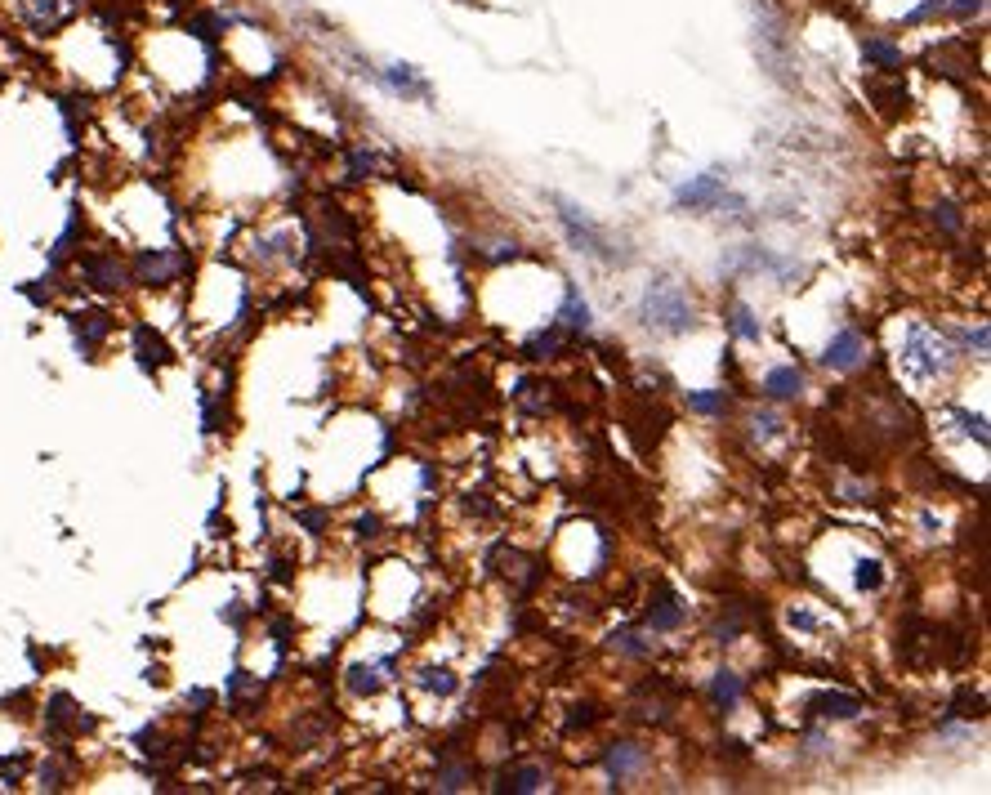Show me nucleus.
<instances>
[{
  "mask_svg": "<svg viewBox=\"0 0 991 795\" xmlns=\"http://www.w3.org/2000/svg\"><path fill=\"white\" fill-rule=\"evenodd\" d=\"M643 322H648V327H661V331H688L692 304H688V295H683V286L670 282V277L652 282L648 295H643Z\"/></svg>",
  "mask_w": 991,
  "mask_h": 795,
  "instance_id": "nucleus-1",
  "label": "nucleus"
},
{
  "mask_svg": "<svg viewBox=\"0 0 991 795\" xmlns=\"http://www.w3.org/2000/svg\"><path fill=\"white\" fill-rule=\"evenodd\" d=\"M902 362H907L916 376H938V371H947V344L938 340L929 327H911V335H907V349H902Z\"/></svg>",
  "mask_w": 991,
  "mask_h": 795,
  "instance_id": "nucleus-2",
  "label": "nucleus"
},
{
  "mask_svg": "<svg viewBox=\"0 0 991 795\" xmlns=\"http://www.w3.org/2000/svg\"><path fill=\"white\" fill-rule=\"evenodd\" d=\"M179 273H188L184 251H139L134 255V277L143 286H170Z\"/></svg>",
  "mask_w": 991,
  "mask_h": 795,
  "instance_id": "nucleus-3",
  "label": "nucleus"
},
{
  "mask_svg": "<svg viewBox=\"0 0 991 795\" xmlns=\"http://www.w3.org/2000/svg\"><path fill=\"white\" fill-rule=\"evenodd\" d=\"M67 14H72L67 0H18V18H23L36 36L59 32V27L67 23Z\"/></svg>",
  "mask_w": 991,
  "mask_h": 795,
  "instance_id": "nucleus-4",
  "label": "nucleus"
},
{
  "mask_svg": "<svg viewBox=\"0 0 991 795\" xmlns=\"http://www.w3.org/2000/svg\"><path fill=\"white\" fill-rule=\"evenodd\" d=\"M72 335H76V349L90 358L94 349H99L103 340H108V331H112V318L103 309H81V313H72Z\"/></svg>",
  "mask_w": 991,
  "mask_h": 795,
  "instance_id": "nucleus-5",
  "label": "nucleus"
},
{
  "mask_svg": "<svg viewBox=\"0 0 991 795\" xmlns=\"http://www.w3.org/2000/svg\"><path fill=\"white\" fill-rule=\"evenodd\" d=\"M558 206H563V210H558V215H563V224H567V233H572V242H581L590 255H603V260H612V251H608V233H603V228H594L590 219H585L576 206H567V201H558Z\"/></svg>",
  "mask_w": 991,
  "mask_h": 795,
  "instance_id": "nucleus-6",
  "label": "nucleus"
},
{
  "mask_svg": "<svg viewBox=\"0 0 991 795\" xmlns=\"http://www.w3.org/2000/svg\"><path fill=\"white\" fill-rule=\"evenodd\" d=\"M862 358H867V340H862L858 331H840L831 344H826V353H822V362L831 371H853Z\"/></svg>",
  "mask_w": 991,
  "mask_h": 795,
  "instance_id": "nucleus-7",
  "label": "nucleus"
},
{
  "mask_svg": "<svg viewBox=\"0 0 991 795\" xmlns=\"http://www.w3.org/2000/svg\"><path fill=\"white\" fill-rule=\"evenodd\" d=\"M81 268H85V282H90L94 291H121V286L130 282L125 264H117L112 255H85Z\"/></svg>",
  "mask_w": 991,
  "mask_h": 795,
  "instance_id": "nucleus-8",
  "label": "nucleus"
},
{
  "mask_svg": "<svg viewBox=\"0 0 991 795\" xmlns=\"http://www.w3.org/2000/svg\"><path fill=\"white\" fill-rule=\"evenodd\" d=\"M724 201V175H697L692 184H683L679 188V206H688V210H710V206H719Z\"/></svg>",
  "mask_w": 991,
  "mask_h": 795,
  "instance_id": "nucleus-9",
  "label": "nucleus"
},
{
  "mask_svg": "<svg viewBox=\"0 0 991 795\" xmlns=\"http://www.w3.org/2000/svg\"><path fill=\"white\" fill-rule=\"evenodd\" d=\"M134 358H139L143 371H161L170 358H175V353H170V344L161 340L152 327H134Z\"/></svg>",
  "mask_w": 991,
  "mask_h": 795,
  "instance_id": "nucleus-10",
  "label": "nucleus"
},
{
  "mask_svg": "<svg viewBox=\"0 0 991 795\" xmlns=\"http://www.w3.org/2000/svg\"><path fill=\"white\" fill-rule=\"evenodd\" d=\"M643 764H648L643 746L617 742V746L608 751V778H612V782H630V778H639V773H643Z\"/></svg>",
  "mask_w": 991,
  "mask_h": 795,
  "instance_id": "nucleus-11",
  "label": "nucleus"
},
{
  "mask_svg": "<svg viewBox=\"0 0 991 795\" xmlns=\"http://www.w3.org/2000/svg\"><path fill=\"white\" fill-rule=\"evenodd\" d=\"M808 706H813V715H822V720H853V715L862 711V702L853 693H817Z\"/></svg>",
  "mask_w": 991,
  "mask_h": 795,
  "instance_id": "nucleus-12",
  "label": "nucleus"
},
{
  "mask_svg": "<svg viewBox=\"0 0 991 795\" xmlns=\"http://www.w3.org/2000/svg\"><path fill=\"white\" fill-rule=\"evenodd\" d=\"M764 394L777 398V402L800 398V394H804V376H800L795 367H773V371L764 376Z\"/></svg>",
  "mask_w": 991,
  "mask_h": 795,
  "instance_id": "nucleus-13",
  "label": "nucleus"
},
{
  "mask_svg": "<svg viewBox=\"0 0 991 795\" xmlns=\"http://www.w3.org/2000/svg\"><path fill=\"white\" fill-rule=\"evenodd\" d=\"M384 670H393V662H375V666L358 662V666H349V688L358 697H375L384 688Z\"/></svg>",
  "mask_w": 991,
  "mask_h": 795,
  "instance_id": "nucleus-14",
  "label": "nucleus"
},
{
  "mask_svg": "<svg viewBox=\"0 0 991 795\" xmlns=\"http://www.w3.org/2000/svg\"><path fill=\"white\" fill-rule=\"evenodd\" d=\"M648 626H652V630H675V626H683V608H679V599L670 595L666 586H661L657 603L648 608Z\"/></svg>",
  "mask_w": 991,
  "mask_h": 795,
  "instance_id": "nucleus-15",
  "label": "nucleus"
},
{
  "mask_svg": "<svg viewBox=\"0 0 991 795\" xmlns=\"http://www.w3.org/2000/svg\"><path fill=\"white\" fill-rule=\"evenodd\" d=\"M545 787V769H536V764H523V769L505 773V778L496 782V791H541Z\"/></svg>",
  "mask_w": 991,
  "mask_h": 795,
  "instance_id": "nucleus-16",
  "label": "nucleus"
},
{
  "mask_svg": "<svg viewBox=\"0 0 991 795\" xmlns=\"http://www.w3.org/2000/svg\"><path fill=\"white\" fill-rule=\"evenodd\" d=\"M710 697H715L724 711H733V706L742 702V679H737L733 670H719V675L710 679Z\"/></svg>",
  "mask_w": 991,
  "mask_h": 795,
  "instance_id": "nucleus-17",
  "label": "nucleus"
},
{
  "mask_svg": "<svg viewBox=\"0 0 991 795\" xmlns=\"http://www.w3.org/2000/svg\"><path fill=\"white\" fill-rule=\"evenodd\" d=\"M862 54H867L871 63H880V72H898V67H902V50L893 41H880V36H867Z\"/></svg>",
  "mask_w": 991,
  "mask_h": 795,
  "instance_id": "nucleus-18",
  "label": "nucleus"
},
{
  "mask_svg": "<svg viewBox=\"0 0 991 795\" xmlns=\"http://www.w3.org/2000/svg\"><path fill=\"white\" fill-rule=\"evenodd\" d=\"M72 720H76V702H72L67 693H54V697H50V711H45V724H50V733H63Z\"/></svg>",
  "mask_w": 991,
  "mask_h": 795,
  "instance_id": "nucleus-19",
  "label": "nucleus"
},
{
  "mask_svg": "<svg viewBox=\"0 0 991 795\" xmlns=\"http://www.w3.org/2000/svg\"><path fill=\"white\" fill-rule=\"evenodd\" d=\"M563 327L567 331H590V304H585L576 291H567V300H563Z\"/></svg>",
  "mask_w": 991,
  "mask_h": 795,
  "instance_id": "nucleus-20",
  "label": "nucleus"
},
{
  "mask_svg": "<svg viewBox=\"0 0 991 795\" xmlns=\"http://www.w3.org/2000/svg\"><path fill=\"white\" fill-rule=\"evenodd\" d=\"M389 85H393V90H402V94H420V99H425V94H429V85H425V81H420V76H416V72H411V67H407V63H398V67H389Z\"/></svg>",
  "mask_w": 991,
  "mask_h": 795,
  "instance_id": "nucleus-21",
  "label": "nucleus"
},
{
  "mask_svg": "<svg viewBox=\"0 0 991 795\" xmlns=\"http://www.w3.org/2000/svg\"><path fill=\"white\" fill-rule=\"evenodd\" d=\"M420 684H425L429 693H438V697H451V693H456V675H451L447 666H429V670H420Z\"/></svg>",
  "mask_w": 991,
  "mask_h": 795,
  "instance_id": "nucleus-22",
  "label": "nucleus"
},
{
  "mask_svg": "<svg viewBox=\"0 0 991 795\" xmlns=\"http://www.w3.org/2000/svg\"><path fill=\"white\" fill-rule=\"evenodd\" d=\"M474 782V764H447L438 773V791H465Z\"/></svg>",
  "mask_w": 991,
  "mask_h": 795,
  "instance_id": "nucleus-23",
  "label": "nucleus"
},
{
  "mask_svg": "<svg viewBox=\"0 0 991 795\" xmlns=\"http://www.w3.org/2000/svg\"><path fill=\"white\" fill-rule=\"evenodd\" d=\"M608 644L617 648V653H625V657H648V648H652L648 639L639 635V630H617V635H612Z\"/></svg>",
  "mask_w": 991,
  "mask_h": 795,
  "instance_id": "nucleus-24",
  "label": "nucleus"
},
{
  "mask_svg": "<svg viewBox=\"0 0 991 795\" xmlns=\"http://www.w3.org/2000/svg\"><path fill=\"white\" fill-rule=\"evenodd\" d=\"M728 327H733V335H742V340H759V335H764V327L755 322V313H750L746 304H733V318H728Z\"/></svg>",
  "mask_w": 991,
  "mask_h": 795,
  "instance_id": "nucleus-25",
  "label": "nucleus"
},
{
  "mask_svg": "<svg viewBox=\"0 0 991 795\" xmlns=\"http://www.w3.org/2000/svg\"><path fill=\"white\" fill-rule=\"evenodd\" d=\"M688 407H692V411H706V416H724V411H728V398H724V394H688Z\"/></svg>",
  "mask_w": 991,
  "mask_h": 795,
  "instance_id": "nucleus-26",
  "label": "nucleus"
},
{
  "mask_svg": "<svg viewBox=\"0 0 991 795\" xmlns=\"http://www.w3.org/2000/svg\"><path fill=\"white\" fill-rule=\"evenodd\" d=\"M951 715H983V697H978L974 688H960V693L951 697Z\"/></svg>",
  "mask_w": 991,
  "mask_h": 795,
  "instance_id": "nucleus-27",
  "label": "nucleus"
},
{
  "mask_svg": "<svg viewBox=\"0 0 991 795\" xmlns=\"http://www.w3.org/2000/svg\"><path fill=\"white\" fill-rule=\"evenodd\" d=\"M858 586L862 590H880L884 586V572H880V563H875V559H862L858 563Z\"/></svg>",
  "mask_w": 991,
  "mask_h": 795,
  "instance_id": "nucleus-28",
  "label": "nucleus"
},
{
  "mask_svg": "<svg viewBox=\"0 0 991 795\" xmlns=\"http://www.w3.org/2000/svg\"><path fill=\"white\" fill-rule=\"evenodd\" d=\"M933 219H938V224L947 228V233H960V228H965V219H960V210L951 206V201H942V206H933Z\"/></svg>",
  "mask_w": 991,
  "mask_h": 795,
  "instance_id": "nucleus-29",
  "label": "nucleus"
},
{
  "mask_svg": "<svg viewBox=\"0 0 991 795\" xmlns=\"http://www.w3.org/2000/svg\"><path fill=\"white\" fill-rule=\"evenodd\" d=\"M554 349H558V331H545L527 344V358H554Z\"/></svg>",
  "mask_w": 991,
  "mask_h": 795,
  "instance_id": "nucleus-30",
  "label": "nucleus"
},
{
  "mask_svg": "<svg viewBox=\"0 0 991 795\" xmlns=\"http://www.w3.org/2000/svg\"><path fill=\"white\" fill-rule=\"evenodd\" d=\"M41 787H45V791H59V787H67V773H63L54 760H50V764H41Z\"/></svg>",
  "mask_w": 991,
  "mask_h": 795,
  "instance_id": "nucleus-31",
  "label": "nucleus"
},
{
  "mask_svg": "<svg viewBox=\"0 0 991 795\" xmlns=\"http://www.w3.org/2000/svg\"><path fill=\"white\" fill-rule=\"evenodd\" d=\"M942 9H951L956 18H974L983 9V0H942Z\"/></svg>",
  "mask_w": 991,
  "mask_h": 795,
  "instance_id": "nucleus-32",
  "label": "nucleus"
},
{
  "mask_svg": "<svg viewBox=\"0 0 991 795\" xmlns=\"http://www.w3.org/2000/svg\"><path fill=\"white\" fill-rule=\"evenodd\" d=\"M349 170H353V179H367L371 170H375V157H371V152H353V157H349Z\"/></svg>",
  "mask_w": 991,
  "mask_h": 795,
  "instance_id": "nucleus-33",
  "label": "nucleus"
},
{
  "mask_svg": "<svg viewBox=\"0 0 991 795\" xmlns=\"http://www.w3.org/2000/svg\"><path fill=\"white\" fill-rule=\"evenodd\" d=\"M23 769H27L23 755H18V760H0V778H5V782H18V778H23Z\"/></svg>",
  "mask_w": 991,
  "mask_h": 795,
  "instance_id": "nucleus-34",
  "label": "nucleus"
},
{
  "mask_svg": "<svg viewBox=\"0 0 991 795\" xmlns=\"http://www.w3.org/2000/svg\"><path fill=\"white\" fill-rule=\"evenodd\" d=\"M18 291H23V295H27V300H32V304H50V286H36V282H23V286H18Z\"/></svg>",
  "mask_w": 991,
  "mask_h": 795,
  "instance_id": "nucleus-35",
  "label": "nucleus"
},
{
  "mask_svg": "<svg viewBox=\"0 0 991 795\" xmlns=\"http://www.w3.org/2000/svg\"><path fill=\"white\" fill-rule=\"evenodd\" d=\"M960 420H965V429L978 438V443H987V429H983V416H969V411H956Z\"/></svg>",
  "mask_w": 991,
  "mask_h": 795,
  "instance_id": "nucleus-36",
  "label": "nucleus"
},
{
  "mask_svg": "<svg viewBox=\"0 0 991 795\" xmlns=\"http://www.w3.org/2000/svg\"><path fill=\"white\" fill-rule=\"evenodd\" d=\"M300 523H304V528H309L313 536H322V528H326V514H322V510H304V514H300Z\"/></svg>",
  "mask_w": 991,
  "mask_h": 795,
  "instance_id": "nucleus-37",
  "label": "nucleus"
},
{
  "mask_svg": "<svg viewBox=\"0 0 991 795\" xmlns=\"http://www.w3.org/2000/svg\"><path fill=\"white\" fill-rule=\"evenodd\" d=\"M755 434H764V438L782 434V420H777V416H755Z\"/></svg>",
  "mask_w": 991,
  "mask_h": 795,
  "instance_id": "nucleus-38",
  "label": "nucleus"
},
{
  "mask_svg": "<svg viewBox=\"0 0 991 795\" xmlns=\"http://www.w3.org/2000/svg\"><path fill=\"white\" fill-rule=\"evenodd\" d=\"M375 532H380V519H375V514H362V519H358V536H375Z\"/></svg>",
  "mask_w": 991,
  "mask_h": 795,
  "instance_id": "nucleus-39",
  "label": "nucleus"
},
{
  "mask_svg": "<svg viewBox=\"0 0 991 795\" xmlns=\"http://www.w3.org/2000/svg\"><path fill=\"white\" fill-rule=\"evenodd\" d=\"M188 702L197 706V715H201V706H210V702H215V697H210L206 688H192V693H188Z\"/></svg>",
  "mask_w": 991,
  "mask_h": 795,
  "instance_id": "nucleus-40",
  "label": "nucleus"
},
{
  "mask_svg": "<svg viewBox=\"0 0 991 795\" xmlns=\"http://www.w3.org/2000/svg\"><path fill=\"white\" fill-rule=\"evenodd\" d=\"M599 715H594V706H576V715H572V724H594Z\"/></svg>",
  "mask_w": 991,
  "mask_h": 795,
  "instance_id": "nucleus-41",
  "label": "nucleus"
},
{
  "mask_svg": "<svg viewBox=\"0 0 991 795\" xmlns=\"http://www.w3.org/2000/svg\"><path fill=\"white\" fill-rule=\"evenodd\" d=\"M273 581H291V563L286 559H273Z\"/></svg>",
  "mask_w": 991,
  "mask_h": 795,
  "instance_id": "nucleus-42",
  "label": "nucleus"
},
{
  "mask_svg": "<svg viewBox=\"0 0 991 795\" xmlns=\"http://www.w3.org/2000/svg\"><path fill=\"white\" fill-rule=\"evenodd\" d=\"M0 85H5V72H0Z\"/></svg>",
  "mask_w": 991,
  "mask_h": 795,
  "instance_id": "nucleus-43",
  "label": "nucleus"
}]
</instances>
